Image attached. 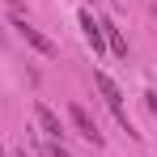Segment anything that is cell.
I'll use <instances>...</instances> for the list:
<instances>
[{
    "label": "cell",
    "instance_id": "obj_1",
    "mask_svg": "<svg viewBox=\"0 0 157 157\" xmlns=\"http://www.w3.org/2000/svg\"><path fill=\"white\" fill-rule=\"evenodd\" d=\"M94 85H98V94L106 98L110 115H115V119H119V123H123V128L132 132V119H128V106H123V94H119V85H115V81L106 77V72H98V77H94ZM132 136H136V132H132Z\"/></svg>",
    "mask_w": 157,
    "mask_h": 157
},
{
    "label": "cell",
    "instance_id": "obj_2",
    "mask_svg": "<svg viewBox=\"0 0 157 157\" xmlns=\"http://www.w3.org/2000/svg\"><path fill=\"white\" fill-rule=\"evenodd\" d=\"M13 26H17V34H21V38H26L30 47H34V51L38 55H55V47H51V38H43V34H38V30L30 26L26 17H21V13H17V9H13Z\"/></svg>",
    "mask_w": 157,
    "mask_h": 157
},
{
    "label": "cell",
    "instance_id": "obj_3",
    "mask_svg": "<svg viewBox=\"0 0 157 157\" xmlns=\"http://www.w3.org/2000/svg\"><path fill=\"white\" fill-rule=\"evenodd\" d=\"M68 115H72V123H77V132L85 136V140H89V144H102V132H98V123L89 119V110H85V106H72Z\"/></svg>",
    "mask_w": 157,
    "mask_h": 157
},
{
    "label": "cell",
    "instance_id": "obj_4",
    "mask_svg": "<svg viewBox=\"0 0 157 157\" xmlns=\"http://www.w3.org/2000/svg\"><path fill=\"white\" fill-rule=\"evenodd\" d=\"M34 115H38V128L47 132L51 140H59V136H64V123L55 119V110H51V106H43V102H38V106H34Z\"/></svg>",
    "mask_w": 157,
    "mask_h": 157
},
{
    "label": "cell",
    "instance_id": "obj_5",
    "mask_svg": "<svg viewBox=\"0 0 157 157\" xmlns=\"http://www.w3.org/2000/svg\"><path fill=\"white\" fill-rule=\"evenodd\" d=\"M81 30H85V43H89L94 51H102V47H106V38H102V26L94 21V13H81Z\"/></svg>",
    "mask_w": 157,
    "mask_h": 157
},
{
    "label": "cell",
    "instance_id": "obj_6",
    "mask_svg": "<svg viewBox=\"0 0 157 157\" xmlns=\"http://www.w3.org/2000/svg\"><path fill=\"white\" fill-rule=\"evenodd\" d=\"M98 26H102V38H106V47H110V51H115V55H128V38L115 30V21H98Z\"/></svg>",
    "mask_w": 157,
    "mask_h": 157
},
{
    "label": "cell",
    "instance_id": "obj_7",
    "mask_svg": "<svg viewBox=\"0 0 157 157\" xmlns=\"http://www.w3.org/2000/svg\"><path fill=\"white\" fill-rule=\"evenodd\" d=\"M144 102H149V110H153V119H157V94H144Z\"/></svg>",
    "mask_w": 157,
    "mask_h": 157
},
{
    "label": "cell",
    "instance_id": "obj_8",
    "mask_svg": "<svg viewBox=\"0 0 157 157\" xmlns=\"http://www.w3.org/2000/svg\"><path fill=\"white\" fill-rule=\"evenodd\" d=\"M51 157H68V149L64 144H51Z\"/></svg>",
    "mask_w": 157,
    "mask_h": 157
},
{
    "label": "cell",
    "instance_id": "obj_9",
    "mask_svg": "<svg viewBox=\"0 0 157 157\" xmlns=\"http://www.w3.org/2000/svg\"><path fill=\"white\" fill-rule=\"evenodd\" d=\"M17 157H30V153H26V149H17Z\"/></svg>",
    "mask_w": 157,
    "mask_h": 157
},
{
    "label": "cell",
    "instance_id": "obj_10",
    "mask_svg": "<svg viewBox=\"0 0 157 157\" xmlns=\"http://www.w3.org/2000/svg\"><path fill=\"white\" fill-rule=\"evenodd\" d=\"M0 157H4V149H0Z\"/></svg>",
    "mask_w": 157,
    "mask_h": 157
}]
</instances>
